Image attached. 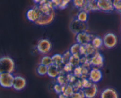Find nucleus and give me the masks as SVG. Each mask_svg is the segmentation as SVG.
<instances>
[{"label":"nucleus","mask_w":121,"mask_h":98,"mask_svg":"<svg viewBox=\"0 0 121 98\" xmlns=\"http://www.w3.org/2000/svg\"><path fill=\"white\" fill-rule=\"evenodd\" d=\"M73 74L76 78H82V66L81 65L74 67L73 69Z\"/></svg>","instance_id":"cd10ccee"},{"label":"nucleus","mask_w":121,"mask_h":98,"mask_svg":"<svg viewBox=\"0 0 121 98\" xmlns=\"http://www.w3.org/2000/svg\"><path fill=\"white\" fill-rule=\"evenodd\" d=\"M46 0H33V1H34V3L37 4V5H40L41 4H42L43 2H44V1H46Z\"/></svg>","instance_id":"58836bf2"},{"label":"nucleus","mask_w":121,"mask_h":98,"mask_svg":"<svg viewBox=\"0 0 121 98\" xmlns=\"http://www.w3.org/2000/svg\"><path fill=\"white\" fill-rule=\"evenodd\" d=\"M89 80L93 83H98L102 80L103 77L102 71L100 69L93 67L90 70L89 73Z\"/></svg>","instance_id":"6e6552de"},{"label":"nucleus","mask_w":121,"mask_h":98,"mask_svg":"<svg viewBox=\"0 0 121 98\" xmlns=\"http://www.w3.org/2000/svg\"><path fill=\"white\" fill-rule=\"evenodd\" d=\"M81 56L79 55L74 54L72 55L70 58L69 61V63L71 64V65H73L74 67L77 66H79V65H81Z\"/></svg>","instance_id":"412c9836"},{"label":"nucleus","mask_w":121,"mask_h":98,"mask_svg":"<svg viewBox=\"0 0 121 98\" xmlns=\"http://www.w3.org/2000/svg\"><path fill=\"white\" fill-rule=\"evenodd\" d=\"M87 2H91V1H96V0H87Z\"/></svg>","instance_id":"a19ab883"},{"label":"nucleus","mask_w":121,"mask_h":98,"mask_svg":"<svg viewBox=\"0 0 121 98\" xmlns=\"http://www.w3.org/2000/svg\"><path fill=\"white\" fill-rule=\"evenodd\" d=\"M114 10L121 14V0H112Z\"/></svg>","instance_id":"c756f323"},{"label":"nucleus","mask_w":121,"mask_h":98,"mask_svg":"<svg viewBox=\"0 0 121 98\" xmlns=\"http://www.w3.org/2000/svg\"><path fill=\"white\" fill-rule=\"evenodd\" d=\"M82 89H86V88H89L90 86L92 85L93 83L91 82L89 80V78H83L82 80Z\"/></svg>","instance_id":"473e14b6"},{"label":"nucleus","mask_w":121,"mask_h":98,"mask_svg":"<svg viewBox=\"0 0 121 98\" xmlns=\"http://www.w3.org/2000/svg\"><path fill=\"white\" fill-rule=\"evenodd\" d=\"M86 98H95L98 94V87L96 83H93L89 88L83 89Z\"/></svg>","instance_id":"2eb2a0df"},{"label":"nucleus","mask_w":121,"mask_h":98,"mask_svg":"<svg viewBox=\"0 0 121 98\" xmlns=\"http://www.w3.org/2000/svg\"><path fill=\"white\" fill-rule=\"evenodd\" d=\"M66 79H67V82H69L70 83H74V82H76V76L73 74L69 73L66 76Z\"/></svg>","instance_id":"e433bc0d"},{"label":"nucleus","mask_w":121,"mask_h":98,"mask_svg":"<svg viewBox=\"0 0 121 98\" xmlns=\"http://www.w3.org/2000/svg\"><path fill=\"white\" fill-rule=\"evenodd\" d=\"M100 98H119V94L113 88H106L101 92Z\"/></svg>","instance_id":"ddd939ff"},{"label":"nucleus","mask_w":121,"mask_h":98,"mask_svg":"<svg viewBox=\"0 0 121 98\" xmlns=\"http://www.w3.org/2000/svg\"><path fill=\"white\" fill-rule=\"evenodd\" d=\"M53 64L57 65V66L61 67L63 65H64V61L63 58V56L60 54H55L52 57Z\"/></svg>","instance_id":"aec40b11"},{"label":"nucleus","mask_w":121,"mask_h":98,"mask_svg":"<svg viewBox=\"0 0 121 98\" xmlns=\"http://www.w3.org/2000/svg\"><path fill=\"white\" fill-rule=\"evenodd\" d=\"M72 98H85V93H84L83 89H80L79 90L76 92H74V93L73 94Z\"/></svg>","instance_id":"7c9ffc66"},{"label":"nucleus","mask_w":121,"mask_h":98,"mask_svg":"<svg viewBox=\"0 0 121 98\" xmlns=\"http://www.w3.org/2000/svg\"><path fill=\"white\" fill-rule=\"evenodd\" d=\"M104 46L108 49H112L118 44V38L115 33L112 32L106 33L103 38Z\"/></svg>","instance_id":"f03ea898"},{"label":"nucleus","mask_w":121,"mask_h":98,"mask_svg":"<svg viewBox=\"0 0 121 98\" xmlns=\"http://www.w3.org/2000/svg\"><path fill=\"white\" fill-rule=\"evenodd\" d=\"M93 37L94 36L91 34L89 32L84 31L76 34V42L80 45L85 46L87 44H91Z\"/></svg>","instance_id":"0eeeda50"},{"label":"nucleus","mask_w":121,"mask_h":98,"mask_svg":"<svg viewBox=\"0 0 121 98\" xmlns=\"http://www.w3.org/2000/svg\"><path fill=\"white\" fill-rule=\"evenodd\" d=\"M71 98V97H70V98Z\"/></svg>","instance_id":"79ce46f5"},{"label":"nucleus","mask_w":121,"mask_h":98,"mask_svg":"<svg viewBox=\"0 0 121 98\" xmlns=\"http://www.w3.org/2000/svg\"><path fill=\"white\" fill-rule=\"evenodd\" d=\"M40 64L46 65L47 67H48L49 65H52L53 64L52 57H50L48 55L43 56L41 58V60H40Z\"/></svg>","instance_id":"bb28decb"},{"label":"nucleus","mask_w":121,"mask_h":98,"mask_svg":"<svg viewBox=\"0 0 121 98\" xmlns=\"http://www.w3.org/2000/svg\"><path fill=\"white\" fill-rule=\"evenodd\" d=\"M98 50L92 45V44H89L84 46L83 56L87 57H91Z\"/></svg>","instance_id":"a211bd4d"},{"label":"nucleus","mask_w":121,"mask_h":98,"mask_svg":"<svg viewBox=\"0 0 121 98\" xmlns=\"http://www.w3.org/2000/svg\"><path fill=\"white\" fill-rule=\"evenodd\" d=\"M88 17L89 12H87L86 10H84L79 11V13H78L76 15V19L84 23L87 22V20H88Z\"/></svg>","instance_id":"4be33fe9"},{"label":"nucleus","mask_w":121,"mask_h":98,"mask_svg":"<svg viewBox=\"0 0 121 98\" xmlns=\"http://www.w3.org/2000/svg\"><path fill=\"white\" fill-rule=\"evenodd\" d=\"M14 80V76L13 73L0 74V86L2 88L7 89L13 88Z\"/></svg>","instance_id":"423d86ee"},{"label":"nucleus","mask_w":121,"mask_h":98,"mask_svg":"<svg viewBox=\"0 0 121 98\" xmlns=\"http://www.w3.org/2000/svg\"><path fill=\"white\" fill-rule=\"evenodd\" d=\"M56 13L54 10L48 14H41L40 17L34 23L38 26H45L52 23L54 20Z\"/></svg>","instance_id":"7ed1b4c3"},{"label":"nucleus","mask_w":121,"mask_h":98,"mask_svg":"<svg viewBox=\"0 0 121 98\" xmlns=\"http://www.w3.org/2000/svg\"><path fill=\"white\" fill-rule=\"evenodd\" d=\"M39 7L42 14H48L54 10L50 0H46L40 5H39Z\"/></svg>","instance_id":"dca6fc26"},{"label":"nucleus","mask_w":121,"mask_h":98,"mask_svg":"<svg viewBox=\"0 0 121 98\" xmlns=\"http://www.w3.org/2000/svg\"><path fill=\"white\" fill-rule=\"evenodd\" d=\"M84 10L87 11V12L91 11H98L99 10V8L97 5V0L91 2H88L87 6Z\"/></svg>","instance_id":"393cba45"},{"label":"nucleus","mask_w":121,"mask_h":98,"mask_svg":"<svg viewBox=\"0 0 121 98\" xmlns=\"http://www.w3.org/2000/svg\"><path fill=\"white\" fill-rule=\"evenodd\" d=\"M47 71H48V67L41 64H39L37 67V73L39 75L41 76L47 75Z\"/></svg>","instance_id":"a878e982"},{"label":"nucleus","mask_w":121,"mask_h":98,"mask_svg":"<svg viewBox=\"0 0 121 98\" xmlns=\"http://www.w3.org/2000/svg\"><path fill=\"white\" fill-rule=\"evenodd\" d=\"M27 85V81L24 77L20 76H14L13 86L14 90L17 91H21L23 90Z\"/></svg>","instance_id":"f8f14e48"},{"label":"nucleus","mask_w":121,"mask_h":98,"mask_svg":"<svg viewBox=\"0 0 121 98\" xmlns=\"http://www.w3.org/2000/svg\"><path fill=\"white\" fill-rule=\"evenodd\" d=\"M15 68V62L13 58L8 56L0 57V74L13 73Z\"/></svg>","instance_id":"f257e3e1"},{"label":"nucleus","mask_w":121,"mask_h":98,"mask_svg":"<svg viewBox=\"0 0 121 98\" xmlns=\"http://www.w3.org/2000/svg\"><path fill=\"white\" fill-rule=\"evenodd\" d=\"M42 13L39 9V5H35L27 10L26 13V17L31 22L35 23L39 19Z\"/></svg>","instance_id":"1a4fd4ad"},{"label":"nucleus","mask_w":121,"mask_h":98,"mask_svg":"<svg viewBox=\"0 0 121 98\" xmlns=\"http://www.w3.org/2000/svg\"><path fill=\"white\" fill-rule=\"evenodd\" d=\"M36 48L39 53L46 55L50 52L52 48V44L48 39H41L38 42Z\"/></svg>","instance_id":"20e7f679"},{"label":"nucleus","mask_w":121,"mask_h":98,"mask_svg":"<svg viewBox=\"0 0 121 98\" xmlns=\"http://www.w3.org/2000/svg\"><path fill=\"white\" fill-rule=\"evenodd\" d=\"M87 29V23L79 21L76 18L73 19L70 24V29L73 33H75L76 34L80 32L86 31Z\"/></svg>","instance_id":"39448f33"},{"label":"nucleus","mask_w":121,"mask_h":98,"mask_svg":"<svg viewBox=\"0 0 121 98\" xmlns=\"http://www.w3.org/2000/svg\"><path fill=\"white\" fill-rule=\"evenodd\" d=\"M70 52L72 55L76 54L82 57L83 56L84 53V46L76 42L71 46L70 48Z\"/></svg>","instance_id":"f3484780"},{"label":"nucleus","mask_w":121,"mask_h":98,"mask_svg":"<svg viewBox=\"0 0 121 98\" xmlns=\"http://www.w3.org/2000/svg\"><path fill=\"white\" fill-rule=\"evenodd\" d=\"M72 1L74 7L80 10H85L88 3L87 0H72Z\"/></svg>","instance_id":"b1692460"},{"label":"nucleus","mask_w":121,"mask_h":98,"mask_svg":"<svg viewBox=\"0 0 121 98\" xmlns=\"http://www.w3.org/2000/svg\"><path fill=\"white\" fill-rule=\"evenodd\" d=\"M51 2H52V4H53V8H59V5H60L61 2V0H50Z\"/></svg>","instance_id":"4c0bfd02"},{"label":"nucleus","mask_w":121,"mask_h":98,"mask_svg":"<svg viewBox=\"0 0 121 98\" xmlns=\"http://www.w3.org/2000/svg\"><path fill=\"white\" fill-rule=\"evenodd\" d=\"M91 44L97 50L99 49L104 46L103 38H100L99 36H94L91 41Z\"/></svg>","instance_id":"6ab92c4d"},{"label":"nucleus","mask_w":121,"mask_h":98,"mask_svg":"<svg viewBox=\"0 0 121 98\" xmlns=\"http://www.w3.org/2000/svg\"><path fill=\"white\" fill-rule=\"evenodd\" d=\"M53 89H54V92L56 93L59 94V95L63 93V86L60 85V84H58V83L54 84V87H53Z\"/></svg>","instance_id":"f704fd0d"},{"label":"nucleus","mask_w":121,"mask_h":98,"mask_svg":"<svg viewBox=\"0 0 121 98\" xmlns=\"http://www.w3.org/2000/svg\"><path fill=\"white\" fill-rule=\"evenodd\" d=\"M57 82L58 84L60 85H66V82H67L66 79V76H65L64 75L61 74V73L57 77Z\"/></svg>","instance_id":"2f4dec72"},{"label":"nucleus","mask_w":121,"mask_h":98,"mask_svg":"<svg viewBox=\"0 0 121 98\" xmlns=\"http://www.w3.org/2000/svg\"><path fill=\"white\" fill-rule=\"evenodd\" d=\"M59 98H69L66 96L65 95H63V93H61V94H60V95H59Z\"/></svg>","instance_id":"ea45409f"},{"label":"nucleus","mask_w":121,"mask_h":98,"mask_svg":"<svg viewBox=\"0 0 121 98\" xmlns=\"http://www.w3.org/2000/svg\"><path fill=\"white\" fill-rule=\"evenodd\" d=\"M91 65L93 67L100 69L104 64V57L100 52L97 51L92 57H91Z\"/></svg>","instance_id":"9d476101"},{"label":"nucleus","mask_w":121,"mask_h":98,"mask_svg":"<svg viewBox=\"0 0 121 98\" xmlns=\"http://www.w3.org/2000/svg\"><path fill=\"white\" fill-rule=\"evenodd\" d=\"M74 90L73 87L70 84H66V85H63V95L67 97H71L74 93Z\"/></svg>","instance_id":"5701e85b"},{"label":"nucleus","mask_w":121,"mask_h":98,"mask_svg":"<svg viewBox=\"0 0 121 98\" xmlns=\"http://www.w3.org/2000/svg\"><path fill=\"white\" fill-rule=\"evenodd\" d=\"M61 67H60L55 64H52V65L48 67L47 75L51 78H57L61 73L62 70H61Z\"/></svg>","instance_id":"4468645a"},{"label":"nucleus","mask_w":121,"mask_h":98,"mask_svg":"<svg viewBox=\"0 0 121 98\" xmlns=\"http://www.w3.org/2000/svg\"><path fill=\"white\" fill-rule=\"evenodd\" d=\"M72 1V0H61V2L60 5H59V8L61 10H63L67 7L69 4Z\"/></svg>","instance_id":"c9c22d12"},{"label":"nucleus","mask_w":121,"mask_h":98,"mask_svg":"<svg viewBox=\"0 0 121 98\" xmlns=\"http://www.w3.org/2000/svg\"><path fill=\"white\" fill-rule=\"evenodd\" d=\"M97 5L99 10L105 13H111L115 10L112 0H97Z\"/></svg>","instance_id":"9b49d317"},{"label":"nucleus","mask_w":121,"mask_h":98,"mask_svg":"<svg viewBox=\"0 0 121 98\" xmlns=\"http://www.w3.org/2000/svg\"><path fill=\"white\" fill-rule=\"evenodd\" d=\"M74 69V67L72 65H71L69 63H67L63 65L62 69V71H64L65 73H70L72 71H73Z\"/></svg>","instance_id":"c85d7f7f"},{"label":"nucleus","mask_w":121,"mask_h":98,"mask_svg":"<svg viewBox=\"0 0 121 98\" xmlns=\"http://www.w3.org/2000/svg\"><path fill=\"white\" fill-rule=\"evenodd\" d=\"M71 55H72V54L70 53V51H66L62 55L64 61V64H66V63H68L69 61Z\"/></svg>","instance_id":"72a5a7b5"}]
</instances>
